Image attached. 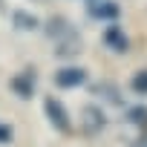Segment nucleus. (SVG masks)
Wrapping results in <instances>:
<instances>
[{"mask_svg":"<svg viewBox=\"0 0 147 147\" xmlns=\"http://www.w3.org/2000/svg\"><path fill=\"white\" fill-rule=\"evenodd\" d=\"M43 113H46V118H49V124L58 130V133H72V118H69V113H66V107L55 98V95H49V98H43Z\"/></svg>","mask_w":147,"mask_h":147,"instance_id":"nucleus-1","label":"nucleus"},{"mask_svg":"<svg viewBox=\"0 0 147 147\" xmlns=\"http://www.w3.org/2000/svg\"><path fill=\"white\" fill-rule=\"evenodd\" d=\"M12 23L20 29V32H32V29H38V18L32 15V12H23V9H18V12H12Z\"/></svg>","mask_w":147,"mask_h":147,"instance_id":"nucleus-8","label":"nucleus"},{"mask_svg":"<svg viewBox=\"0 0 147 147\" xmlns=\"http://www.w3.org/2000/svg\"><path fill=\"white\" fill-rule=\"evenodd\" d=\"M46 32H49V38H52V40H61V38H66V35L75 32V26H69V20H63V18H52Z\"/></svg>","mask_w":147,"mask_h":147,"instance_id":"nucleus-9","label":"nucleus"},{"mask_svg":"<svg viewBox=\"0 0 147 147\" xmlns=\"http://www.w3.org/2000/svg\"><path fill=\"white\" fill-rule=\"evenodd\" d=\"M55 46H58V49H55V55H58V58H72V55H78V52H81V46H84V43H81V35H78V32H72V35H66V38L55 40Z\"/></svg>","mask_w":147,"mask_h":147,"instance_id":"nucleus-7","label":"nucleus"},{"mask_svg":"<svg viewBox=\"0 0 147 147\" xmlns=\"http://www.w3.org/2000/svg\"><path fill=\"white\" fill-rule=\"evenodd\" d=\"M9 87H12V92H15L18 98L29 101V98L35 95V90H38V72H35V66H26V69H20L18 75L9 81Z\"/></svg>","mask_w":147,"mask_h":147,"instance_id":"nucleus-2","label":"nucleus"},{"mask_svg":"<svg viewBox=\"0 0 147 147\" xmlns=\"http://www.w3.org/2000/svg\"><path fill=\"white\" fill-rule=\"evenodd\" d=\"M87 69L84 66H63V69H58L55 72V87H61V90H78V87H84L87 84Z\"/></svg>","mask_w":147,"mask_h":147,"instance_id":"nucleus-4","label":"nucleus"},{"mask_svg":"<svg viewBox=\"0 0 147 147\" xmlns=\"http://www.w3.org/2000/svg\"><path fill=\"white\" fill-rule=\"evenodd\" d=\"M3 9H6V6H3V0H0V12H3Z\"/></svg>","mask_w":147,"mask_h":147,"instance_id":"nucleus-15","label":"nucleus"},{"mask_svg":"<svg viewBox=\"0 0 147 147\" xmlns=\"http://www.w3.org/2000/svg\"><path fill=\"white\" fill-rule=\"evenodd\" d=\"M12 138H15V130L9 124H0V144H9Z\"/></svg>","mask_w":147,"mask_h":147,"instance_id":"nucleus-13","label":"nucleus"},{"mask_svg":"<svg viewBox=\"0 0 147 147\" xmlns=\"http://www.w3.org/2000/svg\"><path fill=\"white\" fill-rule=\"evenodd\" d=\"M130 147H147V136H144V138H138V141H133Z\"/></svg>","mask_w":147,"mask_h":147,"instance_id":"nucleus-14","label":"nucleus"},{"mask_svg":"<svg viewBox=\"0 0 147 147\" xmlns=\"http://www.w3.org/2000/svg\"><path fill=\"white\" fill-rule=\"evenodd\" d=\"M104 43H107V49H113V52H118V55L130 49V38H127V35H124V29H121V26H115V23L104 29Z\"/></svg>","mask_w":147,"mask_h":147,"instance_id":"nucleus-6","label":"nucleus"},{"mask_svg":"<svg viewBox=\"0 0 147 147\" xmlns=\"http://www.w3.org/2000/svg\"><path fill=\"white\" fill-rule=\"evenodd\" d=\"M130 90H133L136 95H147V69H138L136 75H133V81H130Z\"/></svg>","mask_w":147,"mask_h":147,"instance_id":"nucleus-12","label":"nucleus"},{"mask_svg":"<svg viewBox=\"0 0 147 147\" xmlns=\"http://www.w3.org/2000/svg\"><path fill=\"white\" fill-rule=\"evenodd\" d=\"M127 121H130L133 127H138V130L147 136V107H144V104L130 107V110H127Z\"/></svg>","mask_w":147,"mask_h":147,"instance_id":"nucleus-10","label":"nucleus"},{"mask_svg":"<svg viewBox=\"0 0 147 147\" xmlns=\"http://www.w3.org/2000/svg\"><path fill=\"white\" fill-rule=\"evenodd\" d=\"M87 15L92 20H110V23H115L118 15H121V6L113 3V0H90V3H87Z\"/></svg>","mask_w":147,"mask_h":147,"instance_id":"nucleus-5","label":"nucleus"},{"mask_svg":"<svg viewBox=\"0 0 147 147\" xmlns=\"http://www.w3.org/2000/svg\"><path fill=\"white\" fill-rule=\"evenodd\" d=\"M104 127H107V115H104V110H101L98 104H87V107L81 110V133L92 138V136H98Z\"/></svg>","mask_w":147,"mask_h":147,"instance_id":"nucleus-3","label":"nucleus"},{"mask_svg":"<svg viewBox=\"0 0 147 147\" xmlns=\"http://www.w3.org/2000/svg\"><path fill=\"white\" fill-rule=\"evenodd\" d=\"M92 92H95V95H104V98H107L110 104H115V107L124 104V98H121V92H118L115 84H98V87H92Z\"/></svg>","mask_w":147,"mask_h":147,"instance_id":"nucleus-11","label":"nucleus"}]
</instances>
